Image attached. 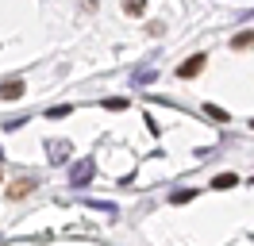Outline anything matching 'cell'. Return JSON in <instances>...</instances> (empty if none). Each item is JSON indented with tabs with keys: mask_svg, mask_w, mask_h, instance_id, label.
<instances>
[{
	"mask_svg": "<svg viewBox=\"0 0 254 246\" xmlns=\"http://www.w3.org/2000/svg\"><path fill=\"white\" fill-rule=\"evenodd\" d=\"M200 69H204V54H192V58H185L177 65V77H196Z\"/></svg>",
	"mask_w": 254,
	"mask_h": 246,
	"instance_id": "cell-1",
	"label": "cell"
},
{
	"mask_svg": "<svg viewBox=\"0 0 254 246\" xmlns=\"http://www.w3.org/2000/svg\"><path fill=\"white\" fill-rule=\"evenodd\" d=\"M23 96V81H0V100H19Z\"/></svg>",
	"mask_w": 254,
	"mask_h": 246,
	"instance_id": "cell-2",
	"label": "cell"
},
{
	"mask_svg": "<svg viewBox=\"0 0 254 246\" xmlns=\"http://www.w3.org/2000/svg\"><path fill=\"white\" fill-rule=\"evenodd\" d=\"M31 188H35V181H31V177H19V181L12 184V188H8V196H12V200H23L27 192H31Z\"/></svg>",
	"mask_w": 254,
	"mask_h": 246,
	"instance_id": "cell-3",
	"label": "cell"
},
{
	"mask_svg": "<svg viewBox=\"0 0 254 246\" xmlns=\"http://www.w3.org/2000/svg\"><path fill=\"white\" fill-rule=\"evenodd\" d=\"M89 177H93V162H81V166L73 169V181H77V184H85Z\"/></svg>",
	"mask_w": 254,
	"mask_h": 246,
	"instance_id": "cell-4",
	"label": "cell"
},
{
	"mask_svg": "<svg viewBox=\"0 0 254 246\" xmlns=\"http://www.w3.org/2000/svg\"><path fill=\"white\" fill-rule=\"evenodd\" d=\"M231 46H235V50H247V46H254V31H243V35H235V39H231Z\"/></svg>",
	"mask_w": 254,
	"mask_h": 246,
	"instance_id": "cell-5",
	"label": "cell"
},
{
	"mask_svg": "<svg viewBox=\"0 0 254 246\" xmlns=\"http://www.w3.org/2000/svg\"><path fill=\"white\" fill-rule=\"evenodd\" d=\"M235 181H239L235 173H220V177L212 181V188H231V184H235Z\"/></svg>",
	"mask_w": 254,
	"mask_h": 246,
	"instance_id": "cell-6",
	"label": "cell"
},
{
	"mask_svg": "<svg viewBox=\"0 0 254 246\" xmlns=\"http://www.w3.org/2000/svg\"><path fill=\"white\" fill-rule=\"evenodd\" d=\"M143 8H146V0H124V12L131 15H143Z\"/></svg>",
	"mask_w": 254,
	"mask_h": 246,
	"instance_id": "cell-7",
	"label": "cell"
},
{
	"mask_svg": "<svg viewBox=\"0 0 254 246\" xmlns=\"http://www.w3.org/2000/svg\"><path fill=\"white\" fill-rule=\"evenodd\" d=\"M204 112H208V116H212V120H220V123H227V112H223V108H216V104H208Z\"/></svg>",
	"mask_w": 254,
	"mask_h": 246,
	"instance_id": "cell-8",
	"label": "cell"
},
{
	"mask_svg": "<svg viewBox=\"0 0 254 246\" xmlns=\"http://www.w3.org/2000/svg\"><path fill=\"white\" fill-rule=\"evenodd\" d=\"M192 196H196L192 188H181V192H174V204H185V200H192Z\"/></svg>",
	"mask_w": 254,
	"mask_h": 246,
	"instance_id": "cell-9",
	"label": "cell"
},
{
	"mask_svg": "<svg viewBox=\"0 0 254 246\" xmlns=\"http://www.w3.org/2000/svg\"><path fill=\"white\" fill-rule=\"evenodd\" d=\"M104 108H112V112H120V108H127V100H120V96H112V100H104Z\"/></svg>",
	"mask_w": 254,
	"mask_h": 246,
	"instance_id": "cell-10",
	"label": "cell"
},
{
	"mask_svg": "<svg viewBox=\"0 0 254 246\" xmlns=\"http://www.w3.org/2000/svg\"><path fill=\"white\" fill-rule=\"evenodd\" d=\"M251 127H254V120H251Z\"/></svg>",
	"mask_w": 254,
	"mask_h": 246,
	"instance_id": "cell-11",
	"label": "cell"
}]
</instances>
